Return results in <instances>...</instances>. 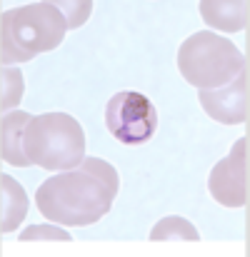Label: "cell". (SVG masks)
I'll return each instance as SVG.
<instances>
[{
	"instance_id": "obj_1",
	"label": "cell",
	"mask_w": 250,
	"mask_h": 257,
	"mask_svg": "<svg viewBox=\"0 0 250 257\" xmlns=\"http://www.w3.org/2000/svg\"><path fill=\"white\" fill-rule=\"evenodd\" d=\"M118 185V172L110 163L85 158L80 168L45 180L35 192V205L53 222L85 227L110 212Z\"/></svg>"
},
{
	"instance_id": "obj_2",
	"label": "cell",
	"mask_w": 250,
	"mask_h": 257,
	"mask_svg": "<svg viewBox=\"0 0 250 257\" xmlns=\"http://www.w3.org/2000/svg\"><path fill=\"white\" fill-rule=\"evenodd\" d=\"M68 20L55 3H30L25 8L5 10L0 18V63H28L40 53L55 50L65 33Z\"/></svg>"
},
{
	"instance_id": "obj_3",
	"label": "cell",
	"mask_w": 250,
	"mask_h": 257,
	"mask_svg": "<svg viewBox=\"0 0 250 257\" xmlns=\"http://www.w3.org/2000/svg\"><path fill=\"white\" fill-rule=\"evenodd\" d=\"M23 150L43 170H75L85 160V133L65 112L33 115L23 135Z\"/></svg>"
},
{
	"instance_id": "obj_4",
	"label": "cell",
	"mask_w": 250,
	"mask_h": 257,
	"mask_svg": "<svg viewBox=\"0 0 250 257\" xmlns=\"http://www.w3.org/2000/svg\"><path fill=\"white\" fill-rule=\"evenodd\" d=\"M245 68L248 60L238 45L210 30L190 35L178 50L180 75L198 90H218L228 85Z\"/></svg>"
},
{
	"instance_id": "obj_5",
	"label": "cell",
	"mask_w": 250,
	"mask_h": 257,
	"mask_svg": "<svg viewBox=\"0 0 250 257\" xmlns=\"http://www.w3.org/2000/svg\"><path fill=\"white\" fill-rule=\"evenodd\" d=\"M105 125L125 145H143L155 135L158 112L153 102L138 90H123L110 97L105 107Z\"/></svg>"
},
{
	"instance_id": "obj_6",
	"label": "cell",
	"mask_w": 250,
	"mask_h": 257,
	"mask_svg": "<svg viewBox=\"0 0 250 257\" xmlns=\"http://www.w3.org/2000/svg\"><path fill=\"white\" fill-rule=\"evenodd\" d=\"M208 190L215 202H220L228 210L245 207L250 200L248 182V138H240L230 155L223 158L208 177Z\"/></svg>"
},
{
	"instance_id": "obj_7",
	"label": "cell",
	"mask_w": 250,
	"mask_h": 257,
	"mask_svg": "<svg viewBox=\"0 0 250 257\" xmlns=\"http://www.w3.org/2000/svg\"><path fill=\"white\" fill-rule=\"evenodd\" d=\"M250 80H248V68L240 70L228 85L218 87V90H198V97H200V105L203 110L223 122V125H240V122H248V90Z\"/></svg>"
},
{
	"instance_id": "obj_8",
	"label": "cell",
	"mask_w": 250,
	"mask_h": 257,
	"mask_svg": "<svg viewBox=\"0 0 250 257\" xmlns=\"http://www.w3.org/2000/svg\"><path fill=\"white\" fill-rule=\"evenodd\" d=\"M33 120L30 112L25 110H10L3 112V122H0V158L15 168H28L33 165L23 150V135L28 122Z\"/></svg>"
},
{
	"instance_id": "obj_9",
	"label": "cell",
	"mask_w": 250,
	"mask_h": 257,
	"mask_svg": "<svg viewBox=\"0 0 250 257\" xmlns=\"http://www.w3.org/2000/svg\"><path fill=\"white\" fill-rule=\"evenodd\" d=\"M200 15L215 30L235 33V30L248 28V3L245 0H203Z\"/></svg>"
},
{
	"instance_id": "obj_10",
	"label": "cell",
	"mask_w": 250,
	"mask_h": 257,
	"mask_svg": "<svg viewBox=\"0 0 250 257\" xmlns=\"http://www.w3.org/2000/svg\"><path fill=\"white\" fill-rule=\"evenodd\" d=\"M0 195H3L0 230L3 232H13V230L20 227V222L28 215V197H25V190L20 187V182H15L10 175L0 177Z\"/></svg>"
},
{
	"instance_id": "obj_11",
	"label": "cell",
	"mask_w": 250,
	"mask_h": 257,
	"mask_svg": "<svg viewBox=\"0 0 250 257\" xmlns=\"http://www.w3.org/2000/svg\"><path fill=\"white\" fill-rule=\"evenodd\" d=\"M150 240L153 242H165V240H180V242H198L200 235L195 230L193 222H188L185 217H178V215H170L165 220H160L153 232H150Z\"/></svg>"
},
{
	"instance_id": "obj_12",
	"label": "cell",
	"mask_w": 250,
	"mask_h": 257,
	"mask_svg": "<svg viewBox=\"0 0 250 257\" xmlns=\"http://www.w3.org/2000/svg\"><path fill=\"white\" fill-rule=\"evenodd\" d=\"M0 80H3V100H0V110L5 112V110H13L18 102H20V97H23V75H20V70H13V68H3L0 70Z\"/></svg>"
},
{
	"instance_id": "obj_13",
	"label": "cell",
	"mask_w": 250,
	"mask_h": 257,
	"mask_svg": "<svg viewBox=\"0 0 250 257\" xmlns=\"http://www.w3.org/2000/svg\"><path fill=\"white\" fill-rule=\"evenodd\" d=\"M58 5V10L65 15V20H68V28H80L85 20L90 18V13H93V3L90 0H65V3H55Z\"/></svg>"
},
{
	"instance_id": "obj_14",
	"label": "cell",
	"mask_w": 250,
	"mask_h": 257,
	"mask_svg": "<svg viewBox=\"0 0 250 257\" xmlns=\"http://www.w3.org/2000/svg\"><path fill=\"white\" fill-rule=\"evenodd\" d=\"M25 240H65L70 242V232L58 230V227H43V225H33L25 232H20V242Z\"/></svg>"
}]
</instances>
